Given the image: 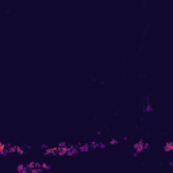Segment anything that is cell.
<instances>
[{
  "instance_id": "obj_1",
  "label": "cell",
  "mask_w": 173,
  "mask_h": 173,
  "mask_svg": "<svg viewBox=\"0 0 173 173\" xmlns=\"http://www.w3.org/2000/svg\"><path fill=\"white\" fill-rule=\"evenodd\" d=\"M164 152H173V142L172 141H166L162 146Z\"/></svg>"
},
{
  "instance_id": "obj_2",
  "label": "cell",
  "mask_w": 173,
  "mask_h": 173,
  "mask_svg": "<svg viewBox=\"0 0 173 173\" xmlns=\"http://www.w3.org/2000/svg\"><path fill=\"white\" fill-rule=\"evenodd\" d=\"M107 143H108V146H116V145H119V141L115 139V138H112V139L107 141Z\"/></svg>"
}]
</instances>
